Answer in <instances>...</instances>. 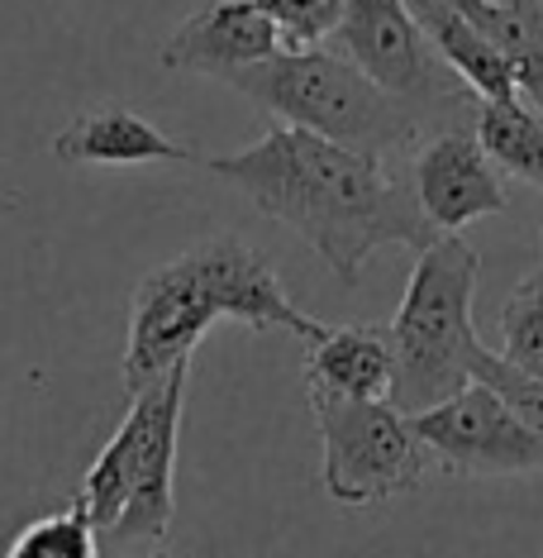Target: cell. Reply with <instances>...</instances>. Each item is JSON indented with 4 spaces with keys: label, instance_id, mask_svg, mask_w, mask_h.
I'll use <instances>...</instances> for the list:
<instances>
[{
    "label": "cell",
    "instance_id": "obj_13",
    "mask_svg": "<svg viewBox=\"0 0 543 558\" xmlns=\"http://www.w3.org/2000/svg\"><path fill=\"white\" fill-rule=\"evenodd\" d=\"M415 24L424 29V39L434 44V53L462 77V86L477 100H510L520 96V77H515L510 58L462 15L453 0H406Z\"/></svg>",
    "mask_w": 543,
    "mask_h": 558
},
{
    "label": "cell",
    "instance_id": "obj_14",
    "mask_svg": "<svg viewBox=\"0 0 543 558\" xmlns=\"http://www.w3.org/2000/svg\"><path fill=\"white\" fill-rule=\"evenodd\" d=\"M148 425H153V397H148V387H144L138 397H129V411H124L120 429L110 435L106 449L96 453V463L86 468L77 497H72L86 515L96 520L100 535L120 520L124 501H129V492H134L138 463H144V444H148Z\"/></svg>",
    "mask_w": 543,
    "mask_h": 558
},
{
    "label": "cell",
    "instance_id": "obj_5",
    "mask_svg": "<svg viewBox=\"0 0 543 558\" xmlns=\"http://www.w3.org/2000/svg\"><path fill=\"white\" fill-rule=\"evenodd\" d=\"M330 44L344 48V58L358 72H368L386 96L410 106L429 124V134L462 124L458 116L477 110V96L434 53L406 0H348Z\"/></svg>",
    "mask_w": 543,
    "mask_h": 558
},
{
    "label": "cell",
    "instance_id": "obj_18",
    "mask_svg": "<svg viewBox=\"0 0 543 558\" xmlns=\"http://www.w3.org/2000/svg\"><path fill=\"white\" fill-rule=\"evenodd\" d=\"M282 29L286 48H324L344 20L348 0H252Z\"/></svg>",
    "mask_w": 543,
    "mask_h": 558
},
{
    "label": "cell",
    "instance_id": "obj_15",
    "mask_svg": "<svg viewBox=\"0 0 543 558\" xmlns=\"http://www.w3.org/2000/svg\"><path fill=\"white\" fill-rule=\"evenodd\" d=\"M472 134L501 172L543 192V110L525 96L510 100H477Z\"/></svg>",
    "mask_w": 543,
    "mask_h": 558
},
{
    "label": "cell",
    "instance_id": "obj_17",
    "mask_svg": "<svg viewBox=\"0 0 543 558\" xmlns=\"http://www.w3.org/2000/svg\"><path fill=\"white\" fill-rule=\"evenodd\" d=\"M501 363L543 383V282L525 277L501 306Z\"/></svg>",
    "mask_w": 543,
    "mask_h": 558
},
{
    "label": "cell",
    "instance_id": "obj_16",
    "mask_svg": "<svg viewBox=\"0 0 543 558\" xmlns=\"http://www.w3.org/2000/svg\"><path fill=\"white\" fill-rule=\"evenodd\" d=\"M5 558H106V549H100L96 520L72 501L67 511H48L39 520H29L10 539Z\"/></svg>",
    "mask_w": 543,
    "mask_h": 558
},
{
    "label": "cell",
    "instance_id": "obj_21",
    "mask_svg": "<svg viewBox=\"0 0 543 558\" xmlns=\"http://www.w3.org/2000/svg\"><path fill=\"white\" fill-rule=\"evenodd\" d=\"M529 277H539V282H543V225H539V268L529 272Z\"/></svg>",
    "mask_w": 543,
    "mask_h": 558
},
{
    "label": "cell",
    "instance_id": "obj_12",
    "mask_svg": "<svg viewBox=\"0 0 543 558\" xmlns=\"http://www.w3.org/2000/svg\"><path fill=\"white\" fill-rule=\"evenodd\" d=\"M396 353L386 325H330L306 353V397L386 401Z\"/></svg>",
    "mask_w": 543,
    "mask_h": 558
},
{
    "label": "cell",
    "instance_id": "obj_4",
    "mask_svg": "<svg viewBox=\"0 0 543 558\" xmlns=\"http://www.w3.org/2000/svg\"><path fill=\"white\" fill-rule=\"evenodd\" d=\"M477 277H482V258L458 234L434 239L415 258L396 320L386 325L391 353H396L386 401L400 415H420L472 387V359L482 353L472 325Z\"/></svg>",
    "mask_w": 543,
    "mask_h": 558
},
{
    "label": "cell",
    "instance_id": "obj_7",
    "mask_svg": "<svg viewBox=\"0 0 543 558\" xmlns=\"http://www.w3.org/2000/svg\"><path fill=\"white\" fill-rule=\"evenodd\" d=\"M429 459L462 477H525L543 473V435L525 425L486 383L462 387L444 405L410 415Z\"/></svg>",
    "mask_w": 543,
    "mask_h": 558
},
{
    "label": "cell",
    "instance_id": "obj_3",
    "mask_svg": "<svg viewBox=\"0 0 543 558\" xmlns=\"http://www.w3.org/2000/svg\"><path fill=\"white\" fill-rule=\"evenodd\" d=\"M224 86L282 116L292 130L320 134L372 158L415 154L429 138V124L410 106L386 96L368 72H358L330 48H282L276 58L234 72Z\"/></svg>",
    "mask_w": 543,
    "mask_h": 558
},
{
    "label": "cell",
    "instance_id": "obj_6",
    "mask_svg": "<svg viewBox=\"0 0 543 558\" xmlns=\"http://www.w3.org/2000/svg\"><path fill=\"white\" fill-rule=\"evenodd\" d=\"M324 444V492L338 506H382L410 497L429 477V449L391 401L310 397Z\"/></svg>",
    "mask_w": 543,
    "mask_h": 558
},
{
    "label": "cell",
    "instance_id": "obj_20",
    "mask_svg": "<svg viewBox=\"0 0 543 558\" xmlns=\"http://www.w3.org/2000/svg\"><path fill=\"white\" fill-rule=\"evenodd\" d=\"M496 5H515V10H543V0H496Z\"/></svg>",
    "mask_w": 543,
    "mask_h": 558
},
{
    "label": "cell",
    "instance_id": "obj_11",
    "mask_svg": "<svg viewBox=\"0 0 543 558\" xmlns=\"http://www.w3.org/2000/svg\"><path fill=\"white\" fill-rule=\"evenodd\" d=\"M53 158L62 168H148V162L196 168L200 162L196 148L168 138L129 106H96L72 116L53 134Z\"/></svg>",
    "mask_w": 543,
    "mask_h": 558
},
{
    "label": "cell",
    "instance_id": "obj_8",
    "mask_svg": "<svg viewBox=\"0 0 543 558\" xmlns=\"http://www.w3.org/2000/svg\"><path fill=\"white\" fill-rule=\"evenodd\" d=\"M186 383H192V363H176L172 373H162L148 387V397H153V425H148L144 463H138L129 501H124L115 525L100 535L106 558H134L168 539L172 511H176V435H182Z\"/></svg>",
    "mask_w": 543,
    "mask_h": 558
},
{
    "label": "cell",
    "instance_id": "obj_1",
    "mask_svg": "<svg viewBox=\"0 0 543 558\" xmlns=\"http://www.w3.org/2000/svg\"><path fill=\"white\" fill-rule=\"evenodd\" d=\"M206 168L248 196L268 220L286 225L300 244H310L344 287H358L372 253H424L434 239H444L424 220L410 177L391 172L386 158L330 144L292 124L262 134L238 154L206 158Z\"/></svg>",
    "mask_w": 543,
    "mask_h": 558
},
{
    "label": "cell",
    "instance_id": "obj_22",
    "mask_svg": "<svg viewBox=\"0 0 543 558\" xmlns=\"http://www.w3.org/2000/svg\"><path fill=\"white\" fill-rule=\"evenodd\" d=\"M134 558H176V554H134Z\"/></svg>",
    "mask_w": 543,
    "mask_h": 558
},
{
    "label": "cell",
    "instance_id": "obj_10",
    "mask_svg": "<svg viewBox=\"0 0 543 558\" xmlns=\"http://www.w3.org/2000/svg\"><path fill=\"white\" fill-rule=\"evenodd\" d=\"M282 48H286L282 29L252 0H210V5H200L196 15H186L168 34L158 68L230 82L234 72H244L262 58H276Z\"/></svg>",
    "mask_w": 543,
    "mask_h": 558
},
{
    "label": "cell",
    "instance_id": "obj_9",
    "mask_svg": "<svg viewBox=\"0 0 543 558\" xmlns=\"http://www.w3.org/2000/svg\"><path fill=\"white\" fill-rule=\"evenodd\" d=\"M410 186L420 201L424 220L434 225V234H458L467 225L501 215L510 206L501 182V168L486 158V148L477 144L472 124H448L434 130L415 148L410 162Z\"/></svg>",
    "mask_w": 543,
    "mask_h": 558
},
{
    "label": "cell",
    "instance_id": "obj_2",
    "mask_svg": "<svg viewBox=\"0 0 543 558\" xmlns=\"http://www.w3.org/2000/svg\"><path fill=\"white\" fill-rule=\"evenodd\" d=\"M214 320H238L258 335L286 329L306 344L324 339L330 329L286 296L282 277L258 244H248L244 234H210L134 287L120 363L124 397L153 387L176 363H192Z\"/></svg>",
    "mask_w": 543,
    "mask_h": 558
},
{
    "label": "cell",
    "instance_id": "obj_19",
    "mask_svg": "<svg viewBox=\"0 0 543 558\" xmlns=\"http://www.w3.org/2000/svg\"><path fill=\"white\" fill-rule=\"evenodd\" d=\"M472 383H486L515 415H520L525 425H534L539 435H543V383H539V377L515 373L510 363H501L496 353L482 344V353L472 359Z\"/></svg>",
    "mask_w": 543,
    "mask_h": 558
}]
</instances>
